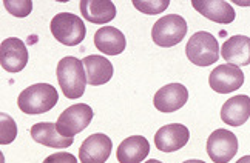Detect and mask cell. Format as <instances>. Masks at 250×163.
Instances as JSON below:
<instances>
[{
  "instance_id": "obj_1",
  "label": "cell",
  "mask_w": 250,
  "mask_h": 163,
  "mask_svg": "<svg viewBox=\"0 0 250 163\" xmlns=\"http://www.w3.org/2000/svg\"><path fill=\"white\" fill-rule=\"evenodd\" d=\"M57 82L66 99H79L85 92L86 74L82 60L74 55H66L57 63Z\"/></svg>"
},
{
  "instance_id": "obj_2",
  "label": "cell",
  "mask_w": 250,
  "mask_h": 163,
  "mask_svg": "<svg viewBox=\"0 0 250 163\" xmlns=\"http://www.w3.org/2000/svg\"><path fill=\"white\" fill-rule=\"evenodd\" d=\"M57 102H59V94L50 83H36L28 86L17 99L19 108L28 116H39L48 112L56 107Z\"/></svg>"
},
{
  "instance_id": "obj_3",
  "label": "cell",
  "mask_w": 250,
  "mask_h": 163,
  "mask_svg": "<svg viewBox=\"0 0 250 163\" xmlns=\"http://www.w3.org/2000/svg\"><path fill=\"white\" fill-rule=\"evenodd\" d=\"M187 59L196 66H210L219 59V45L213 34L207 31L195 33L186 45Z\"/></svg>"
},
{
  "instance_id": "obj_4",
  "label": "cell",
  "mask_w": 250,
  "mask_h": 163,
  "mask_svg": "<svg viewBox=\"0 0 250 163\" xmlns=\"http://www.w3.org/2000/svg\"><path fill=\"white\" fill-rule=\"evenodd\" d=\"M50 30L54 39L66 46H76L82 43L86 34L83 20L73 13H59L54 16Z\"/></svg>"
},
{
  "instance_id": "obj_5",
  "label": "cell",
  "mask_w": 250,
  "mask_h": 163,
  "mask_svg": "<svg viewBox=\"0 0 250 163\" xmlns=\"http://www.w3.org/2000/svg\"><path fill=\"white\" fill-rule=\"evenodd\" d=\"M186 34H187L186 18L178 14H168V16H162L153 25L151 39L158 46L171 48L181 43Z\"/></svg>"
},
{
  "instance_id": "obj_6",
  "label": "cell",
  "mask_w": 250,
  "mask_h": 163,
  "mask_svg": "<svg viewBox=\"0 0 250 163\" xmlns=\"http://www.w3.org/2000/svg\"><path fill=\"white\" fill-rule=\"evenodd\" d=\"M93 120V109L86 103H76L66 108L56 122V128L65 137H74Z\"/></svg>"
},
{
  "instance_id": "obj_7",
  "label": "cell",
  "mask_w": 250,
  "mask_h": 163,
  "mask_svg": "<svg viewBox=\"0 0 250 163\" xmlns=\"http://www.w3.org/2000/svg\"><path fill=\"white\" fill-rule=\"evenodd\" d=\"M238 139L232 131L215 129L207 139V154L215 163H229L238 152Z\"/></svg>"
},
{
  "instance_id": "obj_8",
  "label": "cell",
  "mask_w": 250,
  "mask_h": 163,
  "mask_svg": "<svg viewBox=\"0 0 250 163\" xmlns=\"http://www.w3.org/2000/svg\"><path fill=\"white\" fill-rule=\"evenodd\" d=\"M244 83V72L235 65H219L210 72L208 85L215 92L227 94L239 90Z\"/></svg>"
},
{
  "instance_id": "obj_9",
  "label": "cell",
  "mask_w": 250,
  "mask_h": 163,
  "mask_svg": "<svg viewBox=\"0 0 250 163\" xmlns=\"http://www.w3.org/2000/svg\"><path fill=\"white\" fill-rule=\"evenodd\" d=\"M28 50L26 45L17 39L9 37L0 45V65L8 72H21L28 63Z\"/></svg>"
},
{
  "instance_id": "obj_10",
  "label": "cell",
  "mask_w": 250,
  "mask_h": 163,
  "mask_svg": "<svg viewBox=\"0 0 250 163\" xmlns=\"http://www.w3.org/2000/svg\"><path fill=\"white\" fill-rule=\"evenodd\" d=\"M113 149V142L105 134H91L79 148L81 163H105Z\"/></svg>"
},
{
  "instance_id": "obj_11",
  "label": "cell",
  "mask_w": 250,
  "mask_h": 163,
  "mask_svg": "<svg viewBox=\"0 0 250 163\" xmlns=\"http://www.w3.org/2000/svg\"><path fill=\"white\" fill-rule=\"evenodd\" d=\"M190 139V131L181 123H170L158 129L155 145L162 152H175L184 148Z\"/></svg>"
},
{
  "instance_id": "obj_12",
  "label": "cell",
  "mask_w": 250,
  "mask_h": 163,
  "mask_svg": "<svg viewBox=\"0 0 250 163\" xmlns=\"http://www.w3.org/2000/svg\"><path fill=\"white\" fill-rule=\"evenodd\" d=\"M188 100V91L184 85L181 83H168L166 86H162L161 90L155 94V108L161 112H175L181 109Z\"/></svg>"
},
{
  "instance_id": "obj_13",
  "label": "cell",
  "mask_w": 250,
  "mask_h": 163,
  "mask_svg": "<svg viewBox=\"0 0 250 163\" xmlns=\"http://www.w3.org/2000/svg\"><path fill=\"white\" fill-rule=\"evenodd\" d=\"M191 6L201 16L221 25L232 23L236 17L233 6L223 0H191Z\"/></svg>"
},
{
  "instance_id": "obj_14",
  "label": "cell",
  "mask_w": 250,
  "mask_h": 163,
  "mask_svg": "<svg viewBox=\"0 0 250 163\" xmlns=\"http://www.w3.org/2000/svg\"><path fill=\"white\" fill-rule=\"evenodd\" d=\"M250 117V97L239 94L229 99L221 108V119L229 127H243Z\"/></svg>"
},
{
  "instance_id": "obj_15",
  "label": "cell",
  "mask_w": 250,
  "mask_h": 163,
  "mask_svg": "<svg viewBox=\"0 0 250 163\" xmlns=\"http://www.w3.org/2000/svg\"><path fill=\"white\" fill-rule=\"evenodd\" d=\"M221 55L229 65L247 66L250 65V37L232 36L221 48Z\"/></svg>"
},
{
  "instance_id": "obj_16",
  "label": "cell",
  "mask_w": 250,
  "mask_h": 163,
  "mask_svg": "<svg viewBox=\"0 0 250 163\" xmlns=\"http://www.w3.org/2000/svg\"><path fill=\"white\" fill-rule=\"evenodd\" d=\"M31 137L34 142L41 143L48 148H56V149H63L73 145L74 139L73 137H65L57 131L56 125L50 122H41L36 123L31 128Z\"/></svg>"
},
{
  "instance_id": "obj_17",
  "label": "cell",
  "mask_w": 250,
  "mask_h": 163,
  "mask_svg": "<svg viewBox=\"0 0 250 163\" xmlns=\"http://www.w3.org/2000/svg\"><path fill=\"white\" fill-rule=\"evenodd\" d=\"M85 74H86V83L91 86H99L104 83H108L113 77V65L108 59L104 55H86L82 60Z\"/></svg>"
},
{
  "instance_id": "obj_18",
  "label": "cell",
  "mask_w": 250,
  "mask_h": 163,
  "mask_svg": "<svg viewBox=\"0 0 250 163\" xmlns=\"http://www.w3.org/2000/svg\"><path fill=\"white\" fill-rule=\"evenodd\" d=\"M81 13L90 23L104 25L116 17V5L110 0H82Z\"/></svg>"
},
{
  "instance_id": "obj_19",
  "label": "cell",
  "mask_w": 250,
  "mask_h": 163,
  "mask_svg": "<svg viewBox=\"0 0 250 163\" xmlns=\"http://www.w3.org/2000/svg\"><path fill=\"white\" fill-rule=\"evenodd\" d=\"M94 45L96 48L107 55H118L125 50V36L114 26H104L99 28L94 34Z\"/></svg>"
},
{
  "instance_id": "obj_20",
  "label": "cell",
  "mask_w": 250,
  "mask_h": 163,
  "mask_svg": "<svg viewBox=\"0 0 250 163\" xmlns=\"http://www.w3.org/2000/svg\"><path fill=\"white\" fill-rule=\"evenodd\" d=\"M150 152V143L142 136H131L121 142L116 157L119 163H141Z\"/></svg>"
},
{
  "instance_id": "obj_21",
  "label": "cell",
  "mask_w": 250,
  "mask_h": 163,
  "mask_svg": "<svg viewBox=\"0 0 250 163\" xmlns=\"http://www.w3.org/2000/svg\"><path fill=\"white\" fill-rule=\"evenodd\" d=\"M17 137V125L9 114H0V143L9 145Z\"/></svg>"
},
{
  "instance_id": "obj_22",
  "label": "cell",
  "mask_w": 250,
  "mask_h": 163,
  "mask_svg": "<svg viewBox=\"0 0 250 163\" xmlns=\"http://www.w3.org/2000/svg\"><path fill=\"white\" fill-rule=\"evenodd\" d=\"M131 3L134 5V8H136L138 11L148 14V16L164 13L170 5L168 0H133Z\"/></svg>"
},
{
  "instance_id": "obj_23",
  "label": "cell",
  "mask_w": 250,
  "mask_h": 163,
  "mask_svg": "<svg viewBox=\"0 0 250 163\" xmlns=\"http://www.w3.org/2000/svg\"><path fill=\"white\" fill-rule=\"evenodd\" d=\"M3 6L14 17H26L33 11L31 0H3Z\"/></svg>"
},
{
  "instance_id": "obj_24",
  "label": "cell",
  "mask_w": 250,
  "mask_h": 163,
  "mask_svg": "<svg viewBox=\"0 0 250 163\" xmlns=\"http://www.w3.org/2000/svg\"><path fill=\"white\" fill-rule=\"evenodd\" d=\"M43 163H78V159L73 154H70V152L59 151V152H54L51 156H48L43 160Z\"/></svg>"
},
{
  "instance_id": "obj_25",
  "label": "cell",
  "mask_w": 250,
  "mask_h": 163,
  "mask_svg": "<svg viewBox=\"0 0 250 163\" xmlns=\"http://www.w3.org/2000/svg\"><path fill=\"white\" fill-rule=\"evenodd\" d=\"M236 163H250V156H244V157H241V159H239Z\"/></svg>"
},
{
  "instance_id": "obj_26",
  "label": "cell",
  "mask_w": 250,
  "mask_h": 163,
  "mask_svg": "<svg viewBox=\"0 0 250 163\" xmlns=\"http://www.w3.org/2000/svg\"><path fill=\"white\" fill-rule=\"evenodd\" d=\"M184 163H206V162L204 160H187Z\"/></svg>"
},
{
  "instance_id": "obj_27",
  "label": "cell",
  "mask_w": 250,
  "mask_h": 163,
  "mask_svg": "<svg viewBox=\"0 0 250 163\" xmlns=\"http://www.w3.org/2000/svg\"><path fill=\"white\" fill-rule=\"evenodd\" d=\"M146 163H162L161 160H156V159H150V160H147Z\"/></svg>"
}]
</instances>
